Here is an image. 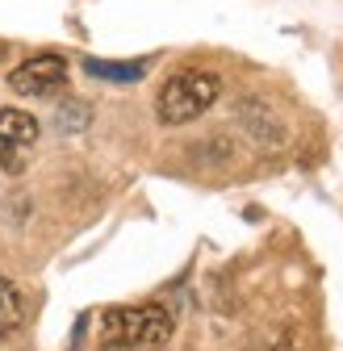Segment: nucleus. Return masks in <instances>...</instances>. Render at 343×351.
<instances>
[{"label": "nucleus", "instance_id": "f257e3e1", "mask_svg": "<svg viewBox=\"0 0 343 351\" xmlns=\"http://www.w3.org/2000/svg\"><path fill=\"white\" fill-rule=\"evenodd\" d=\"M172 339V314L163 305H117L101 314V343L109 351H151Z\"/></svg>", "mask_w": 343, "mask_h": 351}, {"label": "nucleus", "instance_id": "f03ea898", "mask_svg": "<svg viewBox=\"0 0 343 351\" xmlns=\"http://www.w3.org/2000/svg\"><path fill=\"white\" fill-rule=\"evenodd\" d=\"M222 93V80L213 71H176L172 80H163L159 97H155V117L163 125H189L197 121Z\"/></svg>", "mask_w": 343, "mask_h": 351}, {"label": "nucleus", "instance_id": "39448f33", "mask_svg": "<svg viewBox=\"0 0 343 351\" xmlns=\"http://www.w3.org/2000/svg\"><path fill=\"white\" fill-rule=\"evenodd\" d=\"M239 121L247 125V134L255 143H285V121L264 105V101H239Z\"/></svg>", "mask_w": 343, "mask_h": 351}, {"label": "nucleus", "instance_id": "423d86ee", "mask_svg": "<svg viewBox=\"0 0 343 351\" xmlns=\"http://www.w3.org/2000/svg\"><path fill=\"white\" fill-rule=\"evenodd\" d=\"M21 322H25V301H21V289H17L13 280L0 276V343H5Z\"/></svg>", "mask_w": 343, "mask_h": 351}, {"label": "nucleus", "instance_id": "20e7f679", "mask_svg": "<svg viewBox=\"0 0 343 351\" xmlns=\"http://www.w3.org/2000/svg\"><path fill=\"white\" fill-rule=\"evenodd\" d=\"M38 143V121L25 109H0V167L21 171L25 151Z\"/></svg>", "mask_w": 343, "mask_h": 351}, {"label": "nucleus", "instance_id": "0eeeda50", "mask_svg": "<svg viewBox=\"0 0 343 351\" xmlns=\"http://www.w3.org/2000/svg\"><path fill=\"white\" fill-rule=\"evenodd\" d=\"M84 71L97 80H117V84H134L147 75V59H130V63H109V59H84Z\"/></svg>", "mask_w": 343, "mask_h": 351}, {"label": "nucleus", "instance_id": "7ed1b4c3", "mask_svg": "<svg viewBox=\"0 0 343 351\" xmlns=\"http://www.w3.org/2000/svg\"><path fill=\"white\" fill-rule=\"evenodd\" d=\"M67 84V63L59 55H34L9 71V88L17 97H51Z\"/></svg>", "mask_w": 343, "mask_h": 351}]
</instances>
